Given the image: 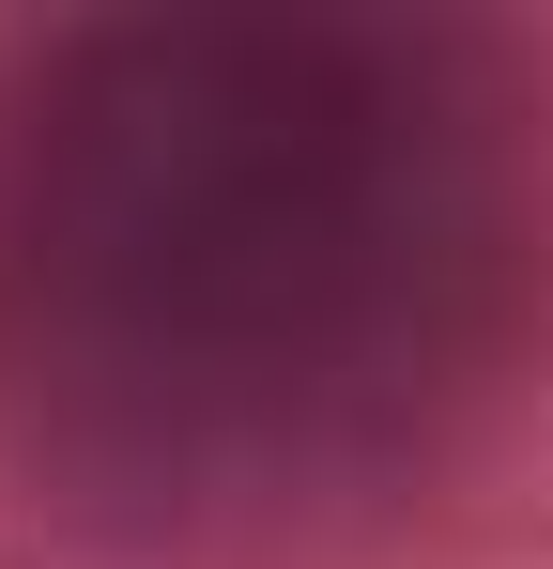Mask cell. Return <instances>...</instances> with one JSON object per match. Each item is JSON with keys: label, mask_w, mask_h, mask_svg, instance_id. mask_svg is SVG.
<instances>
[{"label": "cell", "mask_w": 553, "mask_h": 569, "mask_svg": "<svg viewBox=\"0 0 553 569\" xmlns=\"http://www.w3.org/2000/svg\"><path fill=\"white\" fill-rule=\"evenodd\" d=\"M553 355V31L78 16L0 78V447L139 539H308Z\"/></svg>", "instance_id": "6da1fadb"}]
</instances>
